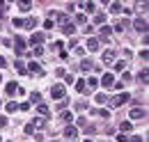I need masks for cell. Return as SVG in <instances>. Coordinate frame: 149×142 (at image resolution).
Segmentation results:
<instances>
[{"mask_svg":"<svg viewBox=\"0 0 149 142\" xmlns=\"http://www.w3.org/2000/svg\"><path fill=\"white\" fill-rule=\"evenodd\" d=\"M64 92H67V89H64V85H53V87H51V96L60 101V99H64Z\"/></svg>","mask_w":149,"mask_h":142,"instance_id":"obj_1","label":"cell"},{"mask_svg":"<svg viewBox=\"0 0 149 142\" xmlns=\"http://www.w3.org/2000/svg\"><path fill=\"white\" fill-rule=\"evenodd\" d=\"M129 99H131V96L126 94V92H124V94H117V96L112 99V106H115V108H119V106H124V103H126Z\"/></svg>","mask_w":149,"mask_h":142,"instance_id":"obj_2","label":"cell"},{"mask_svg":"<svg viewBox=\"0 0 149 142\" xmlns=\"http://www.w3.org/2000/svg\"><path fill=\"white\" fill-rule=\"evenodd\" d=\"M145 115H147V112H145L142 108H133V110H131V119H142Z\"/></svg>","mask_w":149,"mask_h":142,"instance_id":"obj_3","label":"cell"},{"mask_svg":"<svg viewBox=\"0 0 149 142\" xmlns=\"http://www.w3.org/2000/svg\"><path fill=\"white\" fill-rule=\"evenodd\" d=\"M64 135H67V140H74L76 135H78V128H74V126H67V128H64Z\"/></svg>","mask_w":149,"mask_h":142,"instance_id":"obj_4","label":"cell"},{"mask_svg":"<svg viewBox=\"0 0 149 142\" xmlns=\"http://www.w3.org/2000/svg\"><path fill=\"white\" fill-rule=\"evenodd\" d=\"M135 30L147 32V21H145V18H135Z\"/></svg>","mask_w":149,"mask_h":142,"instance_id":"obj_5","label":"cell"},{"mask_svg":"<svg viewBox=\"0 0 149 142\" xmlns=\"http://www.w3.org/2000/svg\"><path fill=\"white\" fill-rule=\"evenodd\" d=\"M62 32H64V35H74L76 25H74V23H62Z\"/></svg>","mask_w":149,"mask_h":142,"instance_id":"obj_6","label":"cell"},{"mask_svg":"<svg viewBox=\"0 0 149 142\" xmlns=\"http://www.w3.org/2000/svg\"><path fill=\"white\" fill-rule=\"evenodd\" d=\"M5 92H7L9 96H14V94L19 92V85H16V83H7V87H5Z\"/></svg>","mask_w":149,"mask_h":142,"instance_id":"obj_7","label":"cell"},{"mask_svg":"<svg viewBox=\"0 0 149 142\" xmlns=\"http://www.w3.org/2000/svg\"><path fill=\"white\" fill-rule=\"evenodd\" d=\"M41 41H44V35H41V32H35V35L30 37V44H35V46H39Z\"/></svg>","mask_w":149,"mask_h":142,"instance_id":"obj_8","label":"cell"},{"mask_svg":"<svg viewBox=\"0 0 149 142\" xmlns=\"http://www.w3.org/2000/svg\"><path fill=\"white\" fill-rule=\"evenodd\" d=\"M28 69L32 71V73H37V76H44V69H41V67H39L37 62H30V67H28Z\"/></svg>","mask_w":149,"mask_h":142,"instance_id":"obj_9","label":"cell"},{"mask_svg":"<svg viewBox=\"0 0 149 142\" xmlns=\"http://www.w3.org/2000/svg\"><path fill=\"white\" fill-rule=\"evenodd\" d=\"M112 80H115V78H112V73H103V78H101L103 87H110V85H112Z\"/></svg>","mask_w":149,"mask_h":142,"instance_id":"obj_10","label":"cell"},{"mask_svg":"<svg viewBox=\"0 0 149 142\" xmlns=\"http://www.w3.org/2000/svg\"><path fill=\"white\" fill-rule=\"evenodd\" d=\"M23 25L32 30V28H37V25H39V21H37V18H35V16H32V18H28V21H23Z\"/></svg>","mask_w":149,"mask_h":142,"instance_id":"obj_11","label":"cell"},{"mask_svg":"<svg viewBox=\"0 0 149 142\" xmlns=\"http://www.w3.org/2000/svg\"><path fill=\"white\" fill-rule=\"evenodd\" d=\"M87 48H90V51H99V39H87Z\"/></svg>","mask_w":149,"mask_h":142,"instance_id":"obj_12","label":"cell"},{"mask_svg":"<svg viewBox=\"0 0 149 142\" xmlns=\"http://www.w3.org/2000/svg\"><path fill=\"white\" fill-rule=\"evenodd\" d=\"M112 60H115V51H106V53H103V62H106V64H110Z\"/></svg>","mask_w":149,"mask_h":142,"instance_id":"obj_13","label":"cell"},{"mask_svg":"<svg viewBox=\"0 0 149 142\" xmlns=\"http://www.w3.org/2000/svg\"><path fill=\"white\" fill-rule=\"evenodd\" d=\"M44 124H46V122H44V117H37V119H32V122H30V126H32V128H41Z\"/></svg>","mask_w":149,"mask_h":142,"instance_id":"obj_14","label":"cell"},{"mask_svg":"<svg viewBox=\"0 0 149 142\" xmlns=\"http://www.w3.org/2000/svg\"><path fill=\"white\" fill-rule=\"evenodd\" d=\"M39 115H41V117H48V115H51V110H48V106H44V103H39Z\"/></svg>","mask_w":149,"mask_h":142,"instance_id":"obj_15","label":"cell"},{"mask_svg":"<svg viewBox=\"0 0 149 142\" xmlns=\"http://www.w3.org/2000/svg\"><path fill=\"white\" fill-rule=\"evenodd\" d=\"M99 32H101V39H108V37H110V32H112V28H108V25H103V28H101Z\"/></svg>","mask_w":149,"mask_h":142,"instance_id":"obj_16","label":"cell"},{"mask_svg":"<svg viewBox=\"0 0 149 142\" xmlns=\"http://www.w3.org/2000/svg\"><path fill=\"white\" fill-rule=\"evenodd\" d=\"M14 44H16V51H19V53H23V48H25V41H23L21 37H16V39H14Z\"/></svg>","mask_w":149,"mask_h":142,"instance_id":"obj_17","label":"cell"},{"mask_svg":"<svg viewBox=\"0 0 149 142\" xmlns=\"http://www.w3.org/2000/svg\"><path fill=\"white\" fill-rule=\"evenodd\" d=\"M119 128H122V135H124V133H129L131 128H133V124H131V122H122V124H119Z\"/></svg>","mask_w":149,"mask_h":142,"instance_id":"obj_18","label":"cell"},{"mask_svg":"<svg viewBox=\"0 0 149 142\" xmlns=\"http://www.w3.org/2000/svg\"><path fill=\"white\" fill-rule=\"evenodd\" d=\"M110 12H112V14L122 12V5H119V2H112V5H110Z\"/></svg>","mask_w":149,"mask_h":142,"instance_id":"obj_19","label":"cell"},{"mask_svg":"<svg viewBox=\"0 0 149 142\" xmlns=\"http://www.w3.org/2000/svg\"><path fill=\"white\" fill-rule=\"evenodd\" d=\"M83 9H85V12H94L96 7H94V2H83Z\"/></svg>","mask_w":149,"mask_h":142,"instance_id":"obj_20","label":"cell"},{"mask_svg":"<svg viewBox=\"0 0 149 142\" xmlns=\"http://www.w3.org/2000/svg\"><path fill=\"white\" fill-rule=\"evenodd\" d=\"M16 110H19V103H14V101L7 103V112H16Z\"/></svg>","mask_w":149,"mask_h":142,"instance_id":"obj_21","label":"cell"},{"mask_svg":"<svg viewBox=\"0 0 149 142\" xmlns=\"http://www.w3.org/2000/svg\"><path fill=\"white\" fill-rule=\"evenodd\" d=\"M85 87H87L85 80H78V83H76V89H78V92H85Z\"/></svg>","mask_w":149,"mask_h":142,"instance_id":"obj_22","label":"cell"},{"mask_svg":"<svg viewBox=\"0 0 149 142\" xmlns=\"http://www.w3.org/2000/svg\"><path fill=\"white\" fill-rule=\"evenodd\" d=\"M19 9L21 12H28L30 9V2H19Z\"/></svg>","mask_w":149,"mask_h":142,"instance_id":"obj_23","label":"cell"},{"mask_svg":"<svg viewBox=\"0 0 149 142\" xmlns=\"http://www.w3.org/2000/svg\"><path fill=\"white\" fill-rule=\"evenodd\" d=\"M80 69H83V71H90V69H92V62H87V60H85V62L80 64Z\"/></svg>","mask_w":149,"mask_h":142,"instance_id":"obj_24","label":"cell"},{"mask_svg":"<svg viewBox=\"0 0 149 142\" xmlns=\"http://www.w3.org/2000/svg\"><path fill=\"white\" fill-rule=\"evenodd\" d=\"M138 80H140V83H147V71H140V76H138Z\"/></svg>","mask_w":149,"mask_h":142,"instance_id":"obj_25","label":"cell"},{"mask_svg":"<svg viewBox=\"0 0 149 142\" xmlns=\"http://www.w3.org/2000/svg\"><path fill=\"white\" fill-rule=\"evenodd\" d=\"M103 21H106V16H103V14H96V18H94V23H99V25H101Z\"/></svg>","mask_w":149,"mask_h":142,"instance_id":"obj_26","label":"cell"},{"mask_svg":"<svg viewBox=\"0 0 149 142\" xmlns=\"http://www.w3.org/2000/svg\"><path fill=\"white\" fill-rule=\"evenodd\" d=\"M85 85H90V87H96V85H99V80H96V78H90Z\"/></svg>","mask_w":149,"mask_h":142,"instance_id":"obj_27","label":"cell"},{"mask_svg":"<svg viewBox=\"0 0 149 142\" xmlns=\"http://www.w3.org/2000/svg\"><path fill=\"white\" fill-rule=\"evenodd\" d=\"M32 53H35V55H44V48H41V46H35V48H32Z\"/></svg>","mask_w":149,"mask_h":142,"instance_id":"obj_28","label":"cell"},{"mask_svg":"<svg viewBox=\"0 0 149 142\" xmlns=\"http://www.w3.org/2000/svg\"><path fill=\"white\" fill-rule=\"evenodd\" d=\"M96 103H106V94H96Z\"/></svg>","mask_w":149,"mask_h":142,"instance_id":"obj_29","label":"cell"},{"mask_svg":"<svg viewBox=\"0 0 149 142\" xmlns=\"http://www.w3.org/2000/svg\"><path fill=\"white\" fill-rule=\"evenodd\" d=\"M62 119H64V122H71V119H74V115H71V112H64V115H62Z\"/></svg>","mask_w":149,"mask_h":142,"instance_id":"obj_30","label":"cell"},{"mask_svg":"<svg viewBox=\"0 0 149 142\" xmlns=\"http://www.w3.org/2000/svg\"><path fill=\"white\" fill-rule=\"evenodd\" d=\"M85 21H87V18H85V14H78V16H76V23H85Z\"/></svg>","mask_w":149,"mask_h":142,"instance_id":"obj_31","label":"cell"},{"mask_svg":"<svg viewBox=\"0 0 149 142\" xmlns=\"http://www.w3.org/2000/svg\"><path fill=\"white\" fill-rule=\"evenodd\" d=\"M30 101H35V103H39V101H41V96H39L37 92H35V94H32V96H30Z\"/></svg>","mask_w":149,"mask_h":142,"instance_id":"obj_32","label":"cell"},{"mask_svg":"<svg viewBox=\"0 0 149 142\" xmlns=\"http://www.w3.org/2000/svg\"><path fill=\"white\" fill-rule=\"evenodd\" d=\"M16 69H19V73H25V67H23V62H16Z\"/></svg>","mask_w":149,"mask_h":142,"instance_id":"obj_33","label":"cell"},{"mask_svg":"<svg viewBox=\"0 0 149 142\" xmlns=\"http://www.w3.org/2000/svg\"><path fill=\"white\" fill-rule=\"evenodd\" d=\"M44 28H46V30H51V28H53V21H51V18H48V21H44Z\"/></svg>","mask_w":149,"mask_h":142,"instance_id":"obj_34","label":"cell"},{"mask_svg":"<svg viewBox=\"0 0 149 142\" xmlns=\"http://www.w3.org/2000/svg\"><path fill=\"white\" fill-rule=\"evenodd\" d=\"M14 25H16V28H23V18H14Z\"/></svg>","mask_w":149,"mask_h":142,"instance_id":"obj_35","label":"cell"},{"mask_svg":"<svg viewBox=\"0 0 149 142\" xmlns=\"http://www.w3.org/2000/svg\"><path fill=\"white\" fill-rule=\"evenodd\" d=\"M117 142H129V140H126V135H117Z\"/></svg>","mask_w":149,"mask_h":142,"instance_id":"obj_36","label":"cell"},{"mask_svg":"<svg viewBox=\"0 0 149 142\" xmlns=\"http://www.w3.org/2000/svg\"><path fill=\"white\" fill-rule=\"evenodd\" d=\"M5 9H7V5H5V2H0V16H2V12H5Z\"/></svg>","mask_w":149,"mask_h":142,"instance_id":"obj_37","label":"cell"},{"mask_svg":"<svg viewBox=\"0 0 149 142\" xmlns=\"http://www.w3.org/2000/svg\"><path fill=\"white\" fill-rule=\"evenodd\" d=\"M0 126H7V117H0Z\"/></svg>","mask_w":149,"mask_h":142,"instance_id":"obj_38","label":"cell"},{"mask_svg":"<svg viewBox=\"0 0 149 142\" xmlns=\"http://www.w3.org/2000/svg\"><path fill=\"white\" fill-rule=\"evenodd\" d=\"M131 142H142V138H140V135H135V138H131Z\"/></svg>","mask_w":149,"mask_h":142,"instance_id":"obj_39","label":"cell"},{"mask_svg":"<svg viewBox=\"0 0 149 142\" xmlns=\"http://www.w3.org/2000/svg\"><path fill=\"white\" fill-rule=\"evenodd\" d=\"M5 64H7V62H5V57L0 55V67H5Z\"/></svg>","mask_w":149,"mask_h":142,"instance_id":"obj_40","label":"cell"},{"mask_svg":"<svg viewBox=\"0 0 149 142\" xmlns=\"http://www.w3.org/2000/svg\"><path fill=\"white\" fill-rule=\"evenodd\" d=\"M85 142H92V140H90V138H85Z\"/></svg>","mask_w":149,"mask_h":142,"instance_id":"obj_41","label":"cell"},{"mask_svg":"<svg viewBox=\"0 0 149 142\" xmlns=\"http://www.w3.org/2000/svg\"><path fill=\"white\" fill-rule=\"evenodd\" d=\"M0 83H2V76H0Z\"/></svg>","mask_w":149,"mask_h":142,"instance_id":"obj_42","label":"cell"},{"mask_svg":"<svg viewBox=\"0 0 149 142\" xmlns=\"http://www.w3.org/2000/svg\"><path fill=\"white\" fill-rule=\"evenodd\" d=\"M69 142H74V140H69Z\"/></svg>","mask_w":149,"mask_h":142,"instance_id":"obj_43","label":"cell"}]
</instances>
